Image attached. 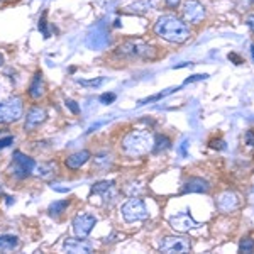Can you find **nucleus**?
I'll return each mask as SVG.
<instances>
[{
	"mask_svg": "<svg viewBox=\"0 0 254 254\" xmlns=\"http://www.w3.org/2000/svg\"><path fill=\"white\" fill-rule=\"evenodd\" d=\"M154 32L161 39L173 44H182L190 38V27L176 15H161L154 24Z\"/></svg>",
	"mask_w": 254,
	"mask_h": 254,
	"instance_id": "f257e3e1",
	"label": "nucleus"
},
{
	"mask_svg": "<svg viewBox=\"0 0 254 254\" xmlns=\"http://www.w3.org/2000/svg\"><path fill=\"white\" fill-rule=\"evenodd\" d=\"M153 144L154 139L147 130H130L121 141V147L124 151V154L130 158L144 156L153 149Z\"/></svg>",
	"mask_w": 254,
	"mask_h": 254,
	"instance_id": "f03ea898",
	"label": "nucleus"
},
{
	"mask_svg": "<svg viewBox=\"0 0 254 254\" xmlns=\"http://www.w3.org/2000/svg\"><path fill=\"white\" fill-rule=\"evenodd\" d=\"M34 168H36L34 159L31 156H27V154L20 153V151H15V153L12 154V163L7 171H9V175L14 180H26L32 175Z\"/></svg>",
	"mask_w": 254,
	"mask_h": 254,
	"instance_id": "7ed1b4c3",
	"label": "nucleus"
},
{
	"mask_svg": "<svg viewBox=\"0 0 254 254\" xmlns=\"http://www.w3.org/2000/svg\"><path fill=\"white\" fill-rule=\"evenodd\" d=\"M24 114V104L20 97H9L0 100V124L17 122Z\"/></svg>",
	"mask_w": 254,
	"mask_h": 254,
	"instance_id": "20e7f679",
	"label": "nucleus"
},
{
	"mask_svg": "<svg viewBox=\"0 0 254 254\" xmlns=\"http://www.w3.org/2000/svg\"><path fill=\"white\" fill-rule=\"evenodd\" d=\"M121 214L122 219L126 220L127 224L132 222H139V220H146L149 217V212H147L146 203L142 202L141 198H129L124 205L121 207Z\"/></svg>",
	"mask_w": 254,
	"mask_h": 254,
	"instance_id": "39448f33",
	"label": "nucleus"
},
{
	"mask_svg": "<svg viewBox=\"0 0 254 254\" xmlns=\"http://www.w3.org/2000/svg\"><path fill=\"white\" fill-rule=\"evenodd\" d=\"M190 249H191V243L188 237L168 236L159 243V251L166 254H185L190 253Z\"/></svg>",
	"mask_w": 254,
	"mask_h": 254,
	"instance_id": "423d86ee",
	"label": "nucleus"
},
{
	"mask_svg": "<svg viewBox=\"0 0 254 254\" xmlns=\"http://www.w3.org/2000/svg\"><path fill=\"white\" fill-rule=\"evenodd\" d=\"M154 49L141 41H127L117 48V53L121 56H129V58H151Z\"/></svg>",
	"mask_w": 254,
	"mask_h": 254,
	"instance_id": "0eeeda50",
	"label": "nucleus"
},
{
	"mask_svg": "<svg viewBox=\"0 0 254 254\" xmlns=\"http://www.w3.org/2000/svg\"><path fill=\"white\" fill-rule=\"evenodd\" d=\"M97 224V217L93 214H87V212H78L73 219V232H75L76 237H87L90 232L93 231Z\"/></svg>",
	"mask_w": 254,
	"mask_h": 254,
	"instance_id": "6e6552de",
	"label": "nucleus"
},
{
	"mask_svg": "<svg viewBox=\"0 0 254 254\" xmlns=\"http://www.w3.org/2000/svg\"><path fill=\"white\" fill-rule=\"evenodd\" d=\"M170 225L175 229L176 232H182V234L200 227V224L196 222L193 217H191V214L188 210H182V212H178V214L171 215L170 217Z\"/></svg>",
	"mask_w": 254,
	"mask_h": 254,
	"instance_id": "1a4fd4ad",
	"label": "nucleus"
},
{
	"mask_svg": "<svg viewBox=\"0 0 254 254\" xmlns=\"http://www.w3.org/2000/svg\"><path fill=\"white\" fill-rule=\"evenodd\" d=\"M183 19L185 22H190V24H198L200 20L205 17V9L200 2L196 0H187L183 3Z\"/></svg>",
	"mask_w": 254,
	"mask_h": 254,
	"instance_id": "9d476101",
	"label": "nucleus"
},
{
	"mask_svg": "<svg viewBox=\"0 0 254 254\" xmlns=\"http://www.w3.org/2000/svg\"><path fill=\"white\" fill-rule=\"evenodd\" d=\"M92 196L102 200V203H109L116 198V183L114 182H98L92 187Z\"/></svg>",
	"mask_w": 254,
	"mask_h": 254,
	"instance_id": "9b49d317",
	"label": "nucleus"
},
{
	"mask_svg": "<svg viewBox=\"0 0 254 254\" xmlns=\"http://www.w3.org/2000/svg\"><path fill=\"white\" fill-rule=\"evenodd\" d=\"M46 117H48V114L43 107H32L29 112H27L26 121H24V129H26V132H34V130L46 121Z\"/></svg>",
	"mask_w": 254,
	"mask_h": 254,
	"instance_id": "f8f14e48",
	"label": "nucleus"
},
{
	"mask_svg": "<svg viewBox=\"0 0 254 254\" xmlns=\"http://www.w3.org/2000/svg\"><path fill=\"white\" fill-rule=\"evenodd\" d=\"M237 207H239V196L231 190L220 193L219 198H217V208H219L222 214H231Z\"/></svg>",
	"mask_w": 254,
	"mask_h": 254,
	"instance_id": "ddd939ff",
	"label": "nucleus"
},
{
	"mask_svg": "<svg viewBox=\"0 0 254 254\" xmlns=\"http://www.w3.org/2000/svg\"><path fill=\"white\" fill-rule=\"evenodd\" d=\"M90 158H92V153H90V151H87V149L76 151V153H71L69 156H66V159H64V166L71 171H76L83 165H87L90 161Z\"/></svg>",
	"mask_w": 254,
	"mask_h": 254,
	"instance_id": "4468645a",
	"label": "nucleus"
},
{
	"mask_svg": "<svg viewBox=\"0 0 254 254\" xmlns=\"http://www.w3.org/2000/svg\"><path fill=\"white\" fill-rule=\"evenodd\" d=\"M208 190H210V183L203 178H198V176L188 178L182 188L183 193H207Z\"/></svg>",
	"mask_w": 254,
	"mask_h": 254,
	"instance_id": "2eb2a0df",
	"label": "nucleus"
},
{
	"mask_svg": "<svg viewBox=\"0 0 254 254\" xmlns=\"http://www.w3.org/2000/svg\"><path fill=\"white\" fill-rule=\"evenodd\" d=\"M93 246L92 243H88L87 239L83 237H78V239H64L63 243V251L64 253H73V254H78V253H92Z\"/></svg>",
	"mask_w": 254,
	"mask_h": 254,
	"instance_id": "dca6fc26",
	"label": "nucleus"
},
{
	"mask_svg": "<svg viewBox=\"0 0 254 254\" xmlns=\"http://www.w3.org/2000/svg\"><path fill=\"white\" fill-rule=\"evenodd\" d=\"M27 93H29V97L32 100H39V98H43L46 95V83H44V76L43 73L38 71L34 75V78L31 80V85L29 88H27Z\"/></svg>",
	"mask_w": 254,
	"mask_h": 254,
	"instance_id": "f3484780",
	"label": "nucleus"
},
{
	"mask_svg": "<svg viewBox=\"0 0 254 254\" xmlns=\"http://www.w3.org/2000/svg\"><path fill=\"white\" fill-rule=\"evenodd\" d=\"M17 246H19V237L17 236L0 234V253L2 251H14Z\"/></svg>",
	"mask_w": 254,
	"mask_h": 254,
	"instance_id": "a211bd4d",
	"label": "nucleus"
},
{
	"mask_svg": "<svg viewBox=\"0 0 254 254\" xmlns=\"http://www.w3.org/2000/svg\"><path fill=\"white\" fill-rule=\"evenodd\" d=\"M69 207V200L64 198V200H56V202H53L51 205H49L48 212L51 217H60L63 215L64 212H66V208Z\"/></svg>",
	"mask_w": 254,
	"mask_h": 254,
	"instance_id": "6ab92c4d",
	"label": "nucleus"
},
{
	"mask_svg": "<svg viewBox=\"0 0 254 254\" xmlns=\"http://www.w3.org/2000/svg\"><path fill=\"white\" fill-rule=\"evenodd\" d=\"M171 147V141L170 137L163 136V134H158L156 137H154V144H153V151L154 153H161V151H166Z\"/></svg>",
	"mask_w": 254,
	"mask_h": 254,
	"instance_id": "aec40b11",
	"label": "nucleus"
},
{
	"mask_svg": "<svg viewBox=\"0 0 254 254\" xmlns=\"http://www.w3.org/2000/svg\"><path fill=\"white\" fill-rule=\"evenodd\" d=\"M151 7H153V2H151V0H137V2L130 3L127 9L130 12H136V14H144V12L151 10Z\"/></svg>",
	"mask_w": 254,
	"mask_h": 254,
	"instance_id": "412c9836",
	"label": "nucleus"
},
{
	"mask_svg": "<svg viewBox=\"0 0 254 254\" xmlns=\"http://www.w3.org/2000/svg\"><path fill=\"white\" fill-rule=\"evenodd\" d=\"M55 170H56L55 163H43V165H39L38 168H34V171H38V175L41 178H49V176L55 173Z\"/></svg>",
	"mask_w": 254,
	"mask_h": 254,
	"instance_id": "4be33fe9",
	"label": "nucleus"
},
{
	"mask_svg": "<svg viewBox=\"0 0 254 254\" xmlns=\"http://www.w3.org/2000/svg\"><path fill=\"white\" fill-rule=\"evenodd\" d=\"M105 81H107V78H95V80H78V83L81 87H87V88H98Z\"/></svg>",
	"mask_w": 254,
	"mask_h": 254,
	"instance_id": "5701e85b",
	"label": "nucleus"
},
{
	"mask_svg": "<svg viewBox=\"0 0 254 254\" xmlns=\"http://www.w3.org/2000/svg\"><path fill=\"white\" fill-rule=\"evenodd\" d=\"M239 251L241 253H253L254 251V239H251V237H244V239H241Z\"/></svg>",
	"mask_w": 254,
	"mask_h": 254,
	"instance_id": "b1692460",
	"label": "nucleus"
},
{
	"mask_svg": "<svg viewBox=\"0 0 254 254\" xmlns=\"http://www.w3.org/2000/svg\"><path fill=\"white\" fill-rule=\"evenodd\" d=\"M95 165L107 168L110 165V154H109V156H107V154H100V156H97L95 158Z\"/></svg>",
	"mask_w": 254,
	"mask_h": 254,
	"instance_id": "393cba45",
	"label": "nucleus"
},
{
	"mask_svg": "<svg viewBox=\"0 0 254 254\" xmlns=\"http://www.w3.org/2000/svg\"><path fill=\"white\" fill-rule=\"evenodd\" d=\"M64 104H66V107L71 110V114H80V107H78V104H76L75 100H71V98H66V102H64Z\"/></svg>",
	"mask_w": 254,
	"mask_h": 254,
	"instance_id": "a878e982",
	"label": "nucleus"
},
{
	"mask_svg": "<svg viewBox=\"0 0 254 254\" xmlns=\"http://www.w3.org/2000/svg\"><path fill=\"white\" fill-rule=\"evenodd\" d=\"M114 100H116V93H104V95H100V102L104 105L112 104Z\"/></svg>",
	"mask_w": 254,
	"mask_h": 254,
	"instance_id": "bb28decb",
	"label": "nucleus"
},
{
	"mask_svg": "<svg viewBox=\"0 0 254 254\" xmlns=\"http://www.w3.org/2000/svg\"><path fill=\"white\" fill-rule=\"evenodd\" d=\"M39 31H43V34H44V38H46V39L49 38V31L46 29V14L39 19Z\"/></svg>",
	"mask_w": 254,
	"mask_h": 254,
	"instance_id": "cd10ccee",
	"label": "nucleus"
},
{
	"mask_svg": "<svg viewBox=\"0 0 254 254\" xmlns=\"http://www.w3.org/2000/svg\"><path fill=\"white\" fill-rule=\"evenodd\" d=\"M12 142H14V137H12V136H7V137L0 139V151L5 149V147H9Z\"/></svg>",
	"mask_w": 254,
	"mask_h": 254,
	"instance_id": "c85d7f7f",
	"label": "nucleus"
},
{
	"mask_svg": "<svg viewBox=\"0 0 254 254\" xmlns=\"http://www.w3.org/2000/svg\"><path fill=\"white\" fill-rule=\"evenodd\" d=\"M246 144L249 147H254V132L253 130H248V132H246Z\"/></svg>",
	"mask_w": 254,
	"mask_h": 254,
	"instance_id": "c756f323",
	"label": "nucleus"
},
{
	"mask_svg": "<svg viewBox=\"0 0 254 254\" xmlns=\"http://www.w3.org/2000/svg\"><path fill=\"white\" fill-rule=\"evenodd\" d=\"M210 147H214V149H224V141H220V139H219V141H217V139H212V141H210Z\"/></svg>",
	"mask_w": 254,
	"mask_h": 254,
	"instance_id": "7c9ffc66",
	"label": "nucleus"
},
{
	"mask_svg": "<svg viewBox=\"0 0 254 254\" xmlns=\"http://www.w3.org/2000/svg\"><path fill=\"white\" fill-rule=\"evenodd\" d=\"M208 78V75H193V76H190V78H187L185 83H191V81H196V80H207Z\"/></svg>",
	"mask_w": 254,
	"mask_h": 254,
	"instance_id": "2f4dec72",
	"label": "nucleus"
},
{
	"mask_svg": "<svg viewBox=\"0 0 254 254\" xmlns=\"http://www.w3.org/2000/svg\"><path fill=\"white\" fill-rule=\"evenodd\" d=\"M7 93H9V88L3 85V81H0V100H2V98L5 97Z\"/></svg>",
	"mask_w": 254,
	"mask_h": 254,
	"instance_id": "473e14b6",
	"label": "nucleus"
},
{
	"mask_svg": "<svg viewBox=\"0 0 254 254\" xmlns=\"http://www.w3.org/2000/svg\"><path fill=\"white\" fill-rule=\"evenodd\" d=\"M180 2H182V0H166V5L171 7V9H176V7L180 5Z\"/></svg>",
	"mask_w": 254,
	"mask_h": 254,
	"instance_id": "72a5a7b5",
	"label": "nucleus"
},
{
	"mask_svg": "<svg viewBox=\"0 0 254 254\" xmlns=\"http://www.w3.org/2000/svg\"><path fill=\"white\" fill-rule=\"evenodd\" d=\"M248 26H249V29L254 32V15H249L248 17Z\"/></svg>",
	"mask_w": 254,
	"mask_h": 254,
	"instance_id": "f704fd0d",
	"label": "nucleus"
},
{
	"mask_svg": "<svg viewBox=\"0 0 254 254\" xmlns=\"http://www.w3.org/2000/svg\"><path fill=\"white\" fill-rule=\"evenodd\" d=\"M229 60H234V61H236V64H241V60L237 58L236 55H229Z\"/></svg>",
	"mask_w": 254,
	"mask_h": 254,
	"instance_id": "c9c22d12",
	"label": "nucleus"
},
{
	"mask_svg": "<svg viewBox=\"0 0 254 254\" xmlns=\"http://www.w3.org/2000/svg\"><path fill=\"white\" fill-rule=\"evenodd\" d=\"M3 61H5V60H3V55H2V53H0V66H2V64H3Z\"/></svg>",
	"mask_w": 254,
	"mask_h": 254,
	"instance_id": "e433bc0d",
	"label": "nucleus"
},
{
	"mask_svg": "<svg viewBox=\"0 0 254 254\" xmlns=\"http://www.w3.org/2000/svg\"><path fill=\"white\" fill-rule=\"evenodd\" d=\"M251 55H253V60H254V46H251Z\"/></svg>",
	"mask_w": 254,
	"mask_h": 254,
	"instance_id": "4c0bfd02",
	"label": "nucleus"
},
{
	"mask_svg": "<svg viewBox=\"0 0 254 254\" xmlns=\"http://www.w3.org/2000/svg\"><path fill=\"white\" fill-rule=\"evenodd\" d=\"M0 195H2V187H0Z\"/></svg>",
	"mask_w": 254,
	"mask_h": 254,
	"instance_id": "58836bf2",
	"label": "nucleus"
},
{
	"mask_svg": "<svg viewBox=\"0 0 254 254\" xmlns=\"http://www.w3.org/2000/svg\"><path fill=\"white\" fill-rule=\"evenodd\" d=\"M251 2H253V3H254V0H251Z\"/></svg>",
	"mask_w": 254,
	"mask_h": 254,
	"instance_id": "ea45409f",
	"label": "nucleus"
}]
</instances>
